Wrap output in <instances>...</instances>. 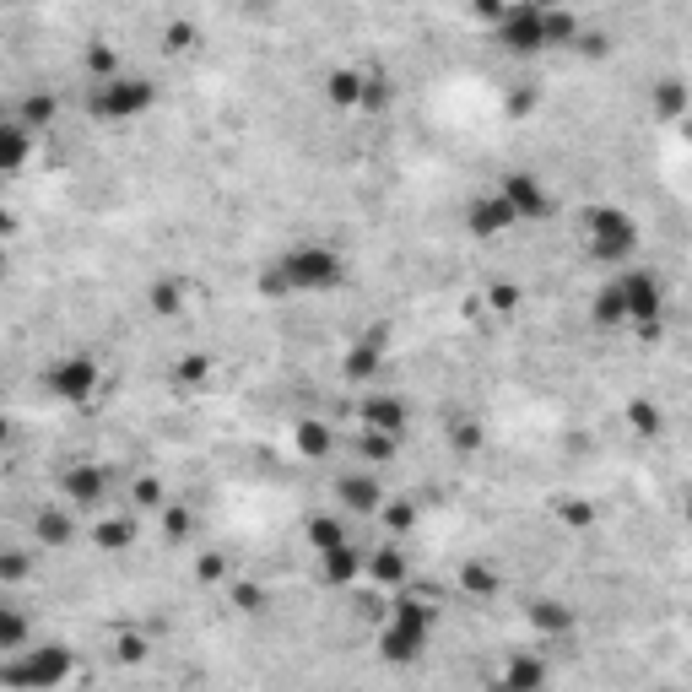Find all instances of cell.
Wrapping results in <instances>:
<instances>
[{
	"label": "cell",
	"instance_id": "1",
	"mask_svg": "<svg viewBox=\"0 0 692 692\" xmlns=\"http://www.w3.org/2000/svg\"><path fill=\"white\" fill-rule=\"evenodd\" d=\"M346 282V260L336 249L325 244H303V249H287V255L271 260V271H265V292L271 298H314V292H336Z\"/></svg>",
	"mask_w": 692,
	"mask_h": 692
},
{
	"label": "cell",
	"instance_id": "2",
	"mask_svg": "<svg viewBox=\"0 0 692 692\" xmlns=\"http://www.w3.org/2000/svg\"><path fill=\"white\" fill-rule=\"evenodd\" d=\"M71 671H76V655L65 644H38V649H17V660L0 665V687H11V692H55Z\"/></svg>",
	"mask_w": 692,
	"mask_h": 692
},
{
	"label": "cell",
	"instance_id": "3",
	"mask_svg": "<svg viewBox=\"0 0 692 692\" xmlns=\"http://www.w3.org/2000/svg\"><path fill=\"white\" fill-rule=\"evenodd\" d=\"M428 638H433V611L417 601V595H401V601L390 606V622H384V633H379V649H384V660L390 665H411L428 649Z\"/></svg>",
	"mask_w": 692,
	"mask_h": 692
},
{
	"label": "cell",
	"instance_id": "4",
	"mask_svg": "<svg viewBox=\"0 0 692 692\" xmlns=\"http://www.w3.org/2000/svg\"><path fill=\"white\" fill-rule=\"evenodd\" d=\"M152 103H157L152 76H114V82L92 87V114L109 119V125H130V119H141Z\"/></svg>",
	"mask_w": 692,
	"mask_h": 692
},
{
	"label": "cell",
	"instance_id": "5",
	"mask_svg": "<svg viewBox=\"0 0 692 692\" xmlns=\"http://www.w3.org/2000/svg\"><path fill=\"white\" fill-rule=\"evenodd\" d=\"M633 249H638V228L628 211H617V206L590 211V255L595 260H628Z\"/></svg>",
	"mask_w": 692,
	"mask_h": 692
},
{
	"label": "cell",
	"instance_id": "6",
	"mask_svg": "<svg viewBox=\"0 0 692 692\" xmlns=\"http://www.w3.org/2000/svg\"><path fill=\"white\" fill-rule=\"evenodd\" d=\"M98 363H92L87 352H65L55 363L44 368V390L55 395V401H87L92 390H98Z\"/></svg>",
	"mask_w": 692,
	"mask_h": 692
},
{
	"label": "cell",
	"instance_id": "7",
	"mask_svg": "<svg viewBox=\"0 0 692 692\" xmlns=\"http://www.w3.org/2000/svg\"><path fill=\"white\" fill-rule=\"evenodd\" d=\"M617 298H622V314L628 319H638V325H655V314L665 309V292H660V282L644 271V265H633L628 276H617Z\"/></svg>",
	"mask_w": 692,
	"mask_h": 692
},
{
	"label": "cell",
	"instance_id": "8",
	"mask_svg": "<svg viewBox=\"0 0 692 692\" xmlns=\"http://www.w3.org/2000/svg\"><path fill=\"white\" fill-rule=\"evenodd\" d=\"M498 38L519 55H536V49H547V6H503L498 17Z\"/></svg>",
	"mask_w": 692,
	"mask_h": 692
},
{
	"label": "cell",
	"instance_id": "9",
	"mask_svg": "<svg viewBox=\"0 0 692 692\" xmlns=\"http://www.w3.org/2000/svg\"><path fill=\"white\" fill-rule=\"evenodd\" d=\"M498 195H503V206L514 211V222H519V217L536 222V217H547V211H552V195L536 184V173H503Z\"/></svg>",
	"mask_w": 692,
	"mask_h": 692
},
{
	"label": "cell",
	"instance_id": "10",
	"mask_svg": "<svg viewBox=\"0 0 692 692\" xmlns=\"http://www.w3.org/2000/svg\"><path fill=\"white\" fill-rule=\"evenodd\" d=\"M411 422V411L401 395H368L363 401V433H384V438H401Z\"/></svg>",
	"mask_w": 692,
	"mask_h": 692
},
{
	"label": "cell",
	"instance_id": "11",
	"mask_svg": "<svg viewBox=\"0 0 692 692\" xmlns=\"http://www.w3.org/2000/svg\"><path fill=\"white\" fill-rule=\"evenodd\" d=\"M336 498L346 514H379L384 509V487L374 471H357V476H341L336 482Z\"/></svg>",
	"mask_w": 692,
	"mask_h": 692
},
{
	"label": "cell",
	"instance_id": "12",
	"mask_svg": "<svg viewBox=\"0 0 692 692\" xmlns=\"http://www.w3.org/2000/svg\"><path fill=\"white\" fill-rule=\"evenodd\" d=\"M379 368H384V336L374 330V336H363L357 346H346V363H341V374L352 379V384H368V379H379Z\"/></svg>",
	"mask_w": 692,
	"mask_h": 692
},
{
	"label": "cell",
	"instance_id": "13",
	"mask_svg": "<svg viewBox=\"0 0 692 692\" xmlns=\"http://www.w3.org/2000/svg\"><path fill=\"white\" fill-rule=\"evenodd\" d=\"M509 228H514V211L503 206L498 190L482 195V201H471V233L476 238H498V233H509Z\"/></svg>",
	"mask_w": 692,
	"mask_h": 692
},
{
	"label": "cell",
	"instance_id": "14",
	"mask_svg": "<svg viewBox=\"0 0 692 692\" xmlns=\"http://www.w3.org/2000/svg\"><path fill=\"white\" fill-rule=\"evenodd\" d=\"M65 498H71L76 514L98 509L103 503V471L98 465H76V471H65Z\"/></svg>",
	"mask_w": 692,
	"mask_h": 692
},
{
	"label": "cell",
	"instance_id": "15",
	"mask_svg": "<svg viewBox=\"0 0 692 692\" xmlns=\"http://www.w3.org/2000/svg\"><path fill=\"white\" fill-rule=\"evenodd\" d=\"M503 692H547V660L519 649L509 660V671H503Z\"/></svg>",
	"mask_w": 692,
	"mask_h": 692
},
{
	"label": "cell",
	"instance_id": "16",
	"mask_svg": "<svg viewBox=\"0 0 692 692\" xmlns=\"http://www.w3.org/2000/svg\"><path fill=\"white\" fill-rule=\"evenodd\" d=\"M33 157V136L17 119H0V173H22Z\"/></svg>",
	"mask_w": 692,
	"mask_h": 692
},
{
	"label": "cell",
	"instance_id": "17",
	"mask_svg": "<svg viewBox=\"0 0 692 692\" xmlns=\"http://www.w3.org/2000/svg\"><path fill=\"white\" fill-rule=\"evenodd\" d=\"M303 536H309V547H314L319 557H325V552H336V547H346V541H352V536H346V519H341V514H314L309 525H303Z\"/></svg>",
	"mask_w": 692,
	"mask_h": 692
},
{
	"label": "cell",
	"instance_id": "18",
	"mask_svg": "<svg viewBox=\"0 0 692 692\" xmlns=\"http://www.w3.org/2000/svg\"><path fill=\"white\" fill-rule=\"evenodd\" d=\"M38 541H44V547H71V541H76V519H71V509L38 514Z\"/></svg>",
	"mask_w": 692,
	"mask_h": 692
},
{
	"label": "cell",
	"instance_id": "19",
	"mask_svg": "<svg viewBox=\"0 0 692 692\" xmlns=\"http://www.w3.org/2000/svg\"><path fill=\"white\" fill-rule=\"evenodd\" d=\"M319 563H325V579H330V584H346V579L363 574V552H357L352 541H346V547H336V552H325Z\"/></svg>",
	"mask_w": 692,
	"mask_h": 692
},
{
	"label": "cell",
	"instance_id": "20",
	"mask_svg": "<svg viewBox=\"0 0 692 692\" xmlns=\"http://www.w3.org/2000/svg\"><path fill=\"white\" fill-rule=\"evenodd\" d=\"M530 622H536L547 638H563L568 628H574V611L557 606V601H536V606H530Z\"/></svg>",
	"mask_w": 692,
	"mask_h": 692
},
{
	"label": "cell",
	"instance_id": "21",
	"mask_svg": "<svg viewBox=\"0 0 692 692\" xmlns=\"http://www.w3.org/2000/svg\"><path fill=\"white\" fill-rule=\"evenodd\" d=\"M146 303H152V314H179L184 309V282L179 276H157L152 292H146Z\"/></svg>",
	"mask_w": 692,
	"mask_h": 692
},
{
	"label": "cell",
	"instance_id": "22",
	"mask_svg": "<svg viewBox=\"0 0 692 692\" xmlns=\"http://www.w3.org/2000/svg\"><path fill=\"white\" fill-rule=\"evenodd\" d=\"M211 368H217V357H206V352H190V357H184V363H173V384H179V390H201Z\"/></svg>",
	"mask_w": 692,
	"mask_h": 692
},
{
	"label": "cell",
	"instance_id": "23",
	"mask_svg": "<svg viewBox=\"0 0 692 692\" xmlns=\"http://www.w3.org/2000/svg\"><path fill=\"white\" fill-rule=\"evenodd\" d=\"M92 536H98V547L119 552V547H130V541H136V519H130V514H114V519H103Z\"/></svg>",
	"mask_w": 692,
	"mask_h": 692
},
{
	"label": "cell",
	"instance_id": "24",
	"mask_svg": "<svg viewBox=\"0 0 692 692\" xmlns=\"http://www.w3.org/2000/svg\"><path fill=\"white\" fill-rule=\"evenodd\" d=\"M0 649H28V617H22L17 606H0Z\"/></svg>",
	"mask_w": 692,
	"mask_h": 692
},
{
	"label": "cell",
	"instance_id": "25",
	"mask_svg": "<svg viewBox=\"0 0 692 692\" xmlns=\"http://www.w3.org/2000/svg\"><path fill=\"white\" fill-rule=\"evenodd\" d=\"M298 449L309 460H325L330 449H336V433H330L325 422H303V428H298Z\"/></svg>",
	"mask_w": 692,
	"mask_h": 692
},
{
	"label": "cell",
	"instance_id": "26",
	"mask_svg": "<svg viewBox=\"0 0 692 692\" xmlns=\"http://www.w3.org/2000/svg\"><path fill=\"white\" fill-rule=\"evenodd\" d=\"M368 574H374L379 584H401V579H406V557H401V547L374 552V557H368Z\"/></svg>",
	"mask_w": 692,
	"mask_h": 692
},
{
	"label": "cell",
	"instance_id": "27",
	"mask_svg": "<svg viewBox=\"0 0 692 692\" xmlns=\"http://www.w3.org/2000/svg\"><path fill=\"white\" fill-rule=\"evenodd\" d=\"M49 119H55V98H49V92H33V98L22 103L17 125H22V130H28V136H33V130H44Z\"/></svg>",
	"mask_w": 692,
	"mask_h": 692
},
{
	"label": "cell",
	"instance_id": "28",
	"mask_svg": "<svg viewBox=\"0 0 692 692\" xmlns=\"http://www.w3.org/2000/svg\"><path fill=\"white\" fill-rule=\"evenodd\" d=\"M330 103H363V71H336L330 76Z\"/></svg>",
	"mask_w": 692,
	"mask_h": 692
},
{
	"label": "cell",
	"instance_id": "29",
	"mask_svg": "<svg viewBox=\"0 0 692 692\" xmlns=\"http://www.w3.org/2000/svg\"><path fill=\"white\" fill-rule=\"evenodd\" d=\"M379 519H384V525L395 530V536H406V530L417 525V509H411V503H390V498H384V509H379Z\"/></svg>",
	"mask_w": 692,
	"mask_h": 692
},
{
	"label": "cell",
	"instance_id": "30",
	"mask_svg": "<svg viewBox=\"0 0 692 692\" xmlns=\"http://www.w3.org/2000/svg\"><path fill=\"white\" fill-rule=\"evenodd\" d=\"M595 319H601V325H622V298H617V287H601V298H595Z\"/></svg>",
	"mask_w": 692,
	"mask_h": 692
},
{
	"label": "cell",
	"instance_id": "31",
	"mask_svg": "<svg viewBox=\"0 0 692 692\" xmlns=\"http://www.w3.org/2000/svg\"><path fill=\"white\" fill-rule=\"evenodd\" d=\"M28 574H33V557L28 552H0V579H6V584H17Z\"/></svg>",
	"mask_w": 692,
	"mask_h": 692
},
{
	"label": "cell",
	"instance_id": "32",
	"mask_svg": "<svg viewBox=\"0 0 692 692\" xmlns=\"http://www.w3.org/2000/svg\"><path fill=\"white\" fill-rule=\"evenodd\" d=\"M682 109H687V92H682V82H665V87H660V114L682 119Z\"/></svg>",
	"mask_w": 692,
	"mask_h": 692
},
{
	"label": "cell",
	"instance_id": "33",
	"mask_svg": "<svg viewBox=\"0 0 692 692\" xmlns=\"http://www.w3.org/2000/svg\"><path fill=\"white\" fill-rule=\"evenodd\" d=\"M633 428H638V433H655V428H660V411L649 406V401H633Z\"/></svg>",
	"mask_w": 692,
	"mask_h": 692
},
{
	"label": "cell",
	"instance_id": "34",
	"mask_svg": "<svg viewBox=\"0 0 692 692\" xmlns=\"http://www.w3.org/2000/svg\"><path fill=\"white\" fill-rule=\"evenodd\" d=\"M233 601H238V611H260L265 606V590H260V584H238Z\"/></svg>",
	"mask_w": 692,
	"mask_h": 692
},
{
	"label": "cell",
	"instance_id": "35",
	"mask_svg": "<svg viewBox=\"0 0 692 692\" xmlns=\"http://www.w3.org/2000/svg\"><path fill=\"white\" fill-rule=\"evenodd\" d=\"M563 519L574 530H584V525H595V509H590V503H563Z\"/></svg>",
	"mask_w": 692,
	"mask_h": 692
},
{
	"label": "cell",
	"instance_id": "36",
	"mask_svg": "<svg viewBox=\"0 0 692 692\" xmlns=\"http://www.w3.org/2000/svg\"><path fill=\"white\" fill-rule=\"evenodd\" d=\"M163 530H168V536H184V530H190V509H168L163 514Z\"/></svg>",
	"mask_w": 692,
	"mask_h": 692
},
{
	"label": "cell",
	"instance_id": "37",
	"mask_svg": "<svg viewBox=\"0 0 692 692\" xmlns=\"http://www.w3.org/2000/svg\"><path fill=\"white\" fill-rule=\"evenodd\" d=\"M514 303H519V287H509V282H503V287H492V309H503V314H509Z\"/></svg>",
	"mask_w": 692,
	"mask_h": 692
},
{
	"label": "cell",
	"instance_id": "38",
	"mask_svg": "<svg viewBox=\"0 0 692 692\" xmlns=\"http://www.w3.org/2000/svg\"><path fill=\"white\" fill-rule=\"evenodd\" d=\"M141 655H146V638H136V633L119 638V660H141Z\"/></svg>",
	"mask_w": 692,
	"mask_h": 692
},
{
	"label": "cell",
	"instance_id": "39",
	"mask_svg": "<svg viewBox=\"0 0 692 692\" xmlns=\"http://www.w3.org/2000/svg\"><path fill=\"white\" fill-rule=\"evenodd\" d=\"M222 574H228V563H222V557H206V563H201V579H222Z\"/></svg>",
	"mask_w": 692,
	"mask_h": 692
},
{
	"label": "cell",
	"instance_id": "40",
	"mask_svg": "<svg viewBox=\"0 0 692 692\" xmlns=\"http://www.w3.org/2000/svg\"><path fill=\"white\" fill-rule=\"evenodd\" d=\"M11 228H17V222H11V211H6V206H0V238H6Z\"/></svg>",
	"mask_w": 692,
	"mask_h": 692
}]
</instances>
